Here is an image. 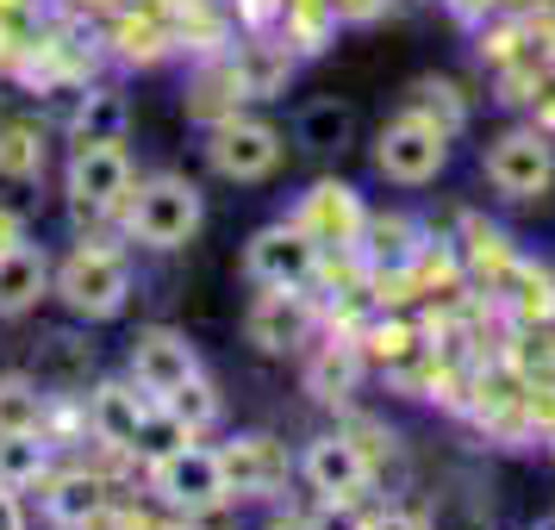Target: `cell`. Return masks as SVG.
I'll return each mask as SVG.
<instances>
[{
    "mask_svg": "<svg viewBox=\"0 0 555 530\" xmlns=\"http://www.w3.org/2000/svg\"><path fill=\"white\" fill-rule=\"evenodd\" d=\"M201 219H206V201L188 176H144L126 201V231H131V244H144V250L194 244Z\"/></svg>",
    "mask_w": 555,
    "mask_h": 530,
    "instance_id": "6da1fadb",
    "label": "cell"
},
{
    "mask_svg": "<svg viewBox=\"0 0 555 530\" xmlns=\"http://www.w3.org/2000/svg\"><path fill=\"white\" fill-rule=\"evenodd\" d=\"M51 294L76 319H113L131 294V269L119 250H101V244H81V250L63 256V269L51 275Z\"/></svg>",
    "mask_w": 555,
    "mask_h": 530,
    "instance_id": "7a4b0ae2",
    "label": "cell"
},
{
    "mask_svg": "<svg viewBox=\"0 0 555 530\" xmlns=\"http://www.w3.org/2000/svg\"><path fill=\"white\" fill-rule=\"evenodd\" d=\"M151 487H156V493H163L169 505H181L188 518H194V512H212V505H225V500H231L219 450H206V443H194V437H176L169 450H156Z\"/></svg>",
    "mask_w": 555,
    "mask_h": 530,
    "instance_id": "3957f363",
    "label": "cell"
},
{
    "mask_svg": "<svg viewBox=\"0 0 555 530\" xmlns=\"http://www.w3.org/2000/svg\"><path fill=\"white\" fill-rule=\"evenodd\" d=\"M450 163V131L430 126L425 113H400L393 126H380L375 138V169L400 188H418V181H437Z\"/></svg>",
    "mask_w": 555,
    "mask_h": 530,
    "instance_id": "277c9868",
    "label": "cell"
},
{
    "mask_svg": "<svg viewBox=\"0 0 555 530\" xmlns=\"http://www.w3.org/2000/svg\"><path fill=\"white\" fill-rule=\"evenodd\" d=\"M300 475H306V487H312L319 500L356 505L362 493H369V480H375V462H369V450L356 443L350 430H325V437L306 443Z\"/></svg>",
    "mask_w": 555,
    "mask_h": 530,
    "instance_id": "5b68a950",
    "label": "cell"
},
{
    "mask_svg": "<svg viewBox=\"0 0 555 530\" xmlns=\"http://www.w3.org/2000/svg\"><path fill=\"white\" fill-rule=\"evenodd\" d=\"M319 262H325V250L312 244V231L300 219L294 225H262L244 250V269H250L256 287H306L319 275Z\"/></svg>",
    "mask_w": 555,
    "mask_h": 530,
    "instance_id": "8992f818",
    "label": "cell"
},
{
    "mask_svg": "<svg viewBox=\"0 0 555 530\" xmlns=\"http://www.w3.org/2000/svg\"><path fill=\"white\" fill-rule=\"evenodd\" d=\"M281 131L262 126V119H219L212 126V144H206V156H212V169L225 181H269L281 169Z\"/></svg>",
    "mask_w": 555,
    "mask_h": 530,
    "instance_id": "52a82bcc",
    "label": "cell"
},
{
    "mask_svg": "<svg viewBox=\"0 0 555 530\" xmlns=\"http://www.w3.org/2000/svg\"><path fill=\"white\" fill-rule=\"evenodd\" d=\"M487 181L500 188L505 201H537V194H550L555 144L543 131H505L500 144L487 151Z\"/></svg>",
    "mask_w": 555,
    "mask_h": 530,
    "instance_id": "ba28073f",
    "label": "cell"
},
{
    "mask_svg": "<svg viewBox=\"0 0 555 530\" xmlns=\"http://www.w3.org/2000/svg\"><path fill=\"white\" fill-rule=\"evenodd\" d=\"M131 156L119 144H76L69 156V206L76 212H113V206L131 201Z\"/></svg>",
    "mask_w": 555,
    "mask_h": 530,
    "instance_id": "9c48e42d",
    "label": "cell"
},
{
    "mask_svg": "<svg viewBox=\"0 0 555 530\" xmlns=\"http://www.w3.org/2000/svg\"><path fill=\"white\" fill-rule=\"evenodd\" d=\"M219 462H225V487L237 493V500H275L281 487H287V475H294L287 450H281L269 430L231 437L225 450H219Z\"/></svg>",
    "mask_w": 555,
    "mask_h": 530,
    "instance_id": "30bf717a",
    "label": "cell"
},
{
    "mask_svg": "<svg viewBox=\"0 0 555 530\" xmlns=\"http://www.w3.org/2000/svg\"><path fill=\"white\" fill-rule=\"evenodd\" d=\"M201 375V356H194V344L181 337V331L169 325H151L131 337V380L151 393V400H169L181 380Z\"/></svg>",
    "mask_w": 555,
    "mask_h": 530,
    "instance_id": "8fae6325",
    "label": "cell"
},
{
    "mask_svg": "<svg viewBox=\"0 0 555 530\" xmlns=\"http://www.w3.org/2000/svg\"><path fill=\"white\" fill-rule=\"evenodd\" d=\"M312 325H319V306L306 300V287H262V300L250 306V319H244V331H250L256 350H300L306 337H312Z\"/></svg>",
    "mask_w": 555,
    "mask_h": 530,
    "instance_id": "7c38bea8",
    "label": "cell"
},
{
    "mask_svg": "<svg viewBox=\"0 0 555 530\" xmlns=\"http://www.w3.org/2000/svg\"><path fill=\"white\" fill-rule=\"evenodd\" d=\"M88 430L101 437L106 450H138L144 430H151V405L138 380H101L94 400H88Z\"/></svg>",
    "mask_w": 555,
    "mask_h": 530,
    "instance_id": "4fadbf2b",
    "label": "cell"
},
{
    "mask_svg": "<svg viewBox=\"0 0 555 530\" xmlns=\"http://www.w3.org/2000/svg\"><path fill=\"white\" fill-rule=\"evenodd\" d=\"M300 225L312 231L319 250H325V244L356 250V244H362V225H369V212H362V201H356V188H344V181H319V188L300 201Z\"/></svg>",
    "mask_w": 555,
    "mask_h": 530,
    "instance_id": "5bb4252c",
    "label": "cell"
},
{
    "mask_svg": "<svg viewBox=\"0 0 555 530\" xmlns=\"http://www.w3.org/2000/svg\"><path fill=\"white\" fill-rule=\"evenodd\" d=\"M51 256L38 250V244H7L0 250V319H20V312H31V306L51 294Z\"/></svg>",
    "mask_w": 555,
    "mask_h": 530,
    "instance_id": "9a60e30c",
    "label": "cell"
},
{
    "mask_svg": "<svg viewBox=\"0 0 555 530\" xmlns=\"http://www.w3.org/2000/svg\"><path fill=\"white\" fill-rule=\"evenodd\" d=\"M44 512H51V525H63V530H88L106 512V480L88 475V468L56 475L51 493H44Z\"/></svg>",
    "mask_w": 555,
    "mask_h": 530,
    "instance_id": "2e32d148",
    "label": "cell"
},
{
    "mask_svg": "<svg viewBox=\"0 0 555 530\" xmlns=\"http://www.w3.org/2000/svg\"><path fill=\"white\" fill-rule=\"evenodd\" d=\"M356 250L369 256L380 275H405V269L425 256V244H418V225H412V219H369Z\"/></svg>",
    "mask_w": 555,
    "mask_h": 530,
    "instance_id": "e0dca14e",
    "label": "cell"
},
{
    "mask_svg": "<svg viewBox=\"0 0 555 530\" xmlns=\"http://www.w3.org/2000/svg\"><path fill=\"white\" fill-rule=\"evenodd\" d=\"M356 387H362V356L350 344H325V350L306 362V393L325 405H344L356 400Z\"/></svg>",
    "mask_w": 555,
    "mask_h": 530,
    "instance_id": "ac0fdd59",
    "label": "cell"
},
{
    "mask_svg": "<svg viewBox=\"0 0 555 530\" xmlns=\"http://www.w3.org/2000/svg\"><path fill=\"white\" fill-rule=\"evenodd\" d=\"M51 468V443H44V430H7L0 437V487H38Z\"/></svg>",
    "mask_w": 555,
    "mask_h": 530,
    "instance_id": "d6986e66",
    "label": "cell"
},
{
    "mask_svg": "<svg viewBox=\"0 0 555 530\" xmlns=\"http://www.w3.org/2000/svg\"><path fill=\"white\" fill-rule=\"evenodd\" d=\"M156 405H163V418H169L181 437H201V430L219 425V387H212L206 375L181 380L176 393H169V400H156Z\"/></svg>",
    "mask_w": 555,
    "mask_h": 530,
    "instance_id": "ffe728a7",
    "label": "cell"
},
{
    "mask_svg": "<svg viewBox=\"0 0 555 530\" xmlns=\"http://www.w3.org/2000/svg\"><path fill=\"white\" fill-rule=\"evenodd\" d=\"M131 126V106L126 94H113V88H94V94H81V113H76V144H119Z\"/></svg>",
    "mask_w": 555,
    "mask_h": 530,
    "instance_id": "44dd1931",
    "label": "cell"
},
{
    "mask_svg": "<svg viewBox=\"0 0 555 530\" xmlns=\"http://www.w3.org/2000/svg\"><path fill=\"white\" fill-rule=\"evenodd\" d=\"M7 430H44V393L31 375H0V437Z\"/></svg>",
    "mask_w": 555,
    "mask_h": 530,
    "instance_id": "7402d4cb",
    "label": "cell"
},
{
    "mask_svg": "<svg viewBox=\"0 0 555 530\" xmlns=\"http://www.w3.org/2000/svg\"><path fill=\"white\" fill-rule=\"evenodd\" d=\"M350 131H356V113H350V106L319 101V106H306V113H300L294 138H300L306 151H344V144H350Z\"/></svg>",
    "mask_w": 555,
    "mask_h": 530,
    "instance_id": "603a6c76",
    "label": "cell"
},
{
    "mask_svg": "<svg viewBox=\"0 0 555 530\" xmlns=\"http://www.w3.org/2000/svg\"><path fill=\"white\" fill-rule=\"evenodd\" d=\"M505 281H512V312H518L525 325H550L555 319V281L543 275V269H530V262H512Z\"/></svg>",
    "mask_w": 555,
    "mask_h": 530,
    "instance_id": "cb8c5ba5",
    "label": "cell"
},
{
    "mask_svg": "<svg viewBox=\"0 0 555 530\" xmlns=\"http://www.w3.org/2000/svg\"><path fill=\"white\" fill-rule=\"evenodd\" d=\"M44 176V138L31 126H0V181H38Z\"/></svg>",
    "mask_w": 555,
    "mask_h": 530,
    "instance_id": "d4e9b609",
    "label": "cell"
},
{
    "mask_svg": "<svg viewBox=\"0 0 555 530\" xmlns=\"http://www.w3.org/2000/svg\"><path fill=\"white\" fill-rule=\"evenodd\" d=\"M412 113H425L430 126H443L450 138L462 131V119H468V106L455 101L450 81H418V88H412Z\"/></svg>",
    "mask_w": 555,
    "mask_h": 530,
    "instance_id": "484cf974",
    "label": "cell"
},
{
    "mask_svg": "<svg viewBox=\"0 0 555 530\" xmlns=\"http://www.w3.org/2000/svg\"><path fill=\"white\" fill-rule=\"evenodd\" d=\"M430 530H493V518H487L480 505L462 518V500H443V505H437V518H430Z\"/></svg>",
    "mask_w": 555,
    "mask_h": 530,
    "instance_id": "4316f807",
    "label": "cell"
},
{
    "mask_svg": "<svg viewBox=\"0 0 555 530\" xmlns=\"http://www.w3.org/2000/svg\"><path fill=\"white\" fill-rule=\"evenodd\" d=\"M362 530H430L425 512H400V505H387L375 518H362Z\"/></svg>",
    "mask_w": 555,
    "mask_h": 530,
    "instance_id": "83f0119b",
    "label": "cell"
},
{
    "mask_svg": "<svg viewBox=\"0 0 555 530\" xmlns=\"http://www.w3.org/2000/svg\"><path fill=\"white\" fill-rule=\"evenodd\" d=\"M0 530H26V512L13 500V487H0Z\"/></svg>",
    "mask_w": 555,
    "mask_h": 530,
    "instance_id": "f1b7e54d",
    "label": "cell"
},
{
    "mask_svg": "<svg viewBox=\"0 0 555 530\" xmlns=\"http://www.w3.org/2000/svg\"><path fill=\"white\" fill-rule=\"evenodd\" d=\"M20 237H26V231H20V219L0 206V250H7V244H20Z\"/></svg>",
    "mask_w": 555,
    "mask_h": 530,
    "instance_id": "f546056e",
    "label": "cell"
},
{
    "mask_svg": "<svg viewBox=\"0 0 555 530\" xmlns=\"http://www.w3.org/2000/svg\"><path fill=\"white\" fill-rule=\"evenodd\" d=\"M530 530H555V512H550V518H537V525H530Z\"/></svg>",
    "mask_w": 555,
    "mask_h": 530,
    "instance_id": "4dcf8cb0",
    "label": "cell"
},
{
    "mask_svg": "<svg viewBox=\"0 0 555 530\" xmlns=\"http://www.w3.org/2000/svg\"><path fill=\"white\" fill-rule=\"evenodd\" d=\"M550 450H555V425H550Z\"/></svg>",
    "mask_w": 555,
    "mask_h": 530,
    "instance_id": "1f68e13d",
    "label": "cell"
}]
</instances>
